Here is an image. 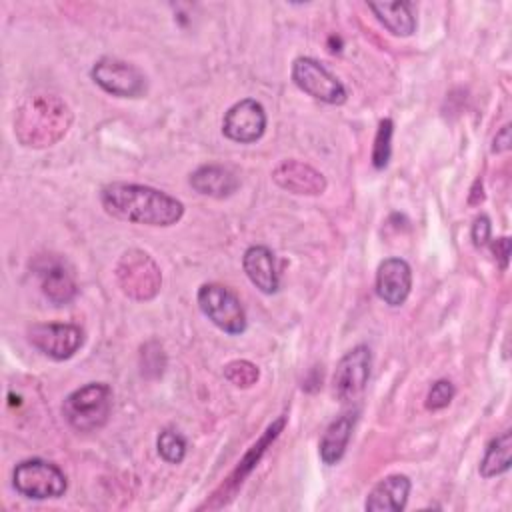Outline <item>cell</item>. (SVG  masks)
I'll list each match as a JSON object with an SVG mask.
<instances>
[{
    "label": "cell",
    "instance_id": "obj_1",
    "mask_svg": "<svg viewBox=\"0 0 512 512\" xmlns=\"http://www.w3.org/2000/svg\"><path fill=\"white\" fill-rule=\"evenodd\" d=\"M102 208L124 222L144 226H172L184 216V204L152 186L112 182L100 190Z\"/></svg>",
    "mask_w": 512,
    "mask_h": 512
},
{
    "label": "cell",
    "instance_id": "obj_2",
    "mask_svg": "<svg viewBox=\"0 0 512 512\" xmlns=\"http://www.w3.org/2000/svg\"><path fill=\"white\" fill-rule=\"evenodd\" d=\"M70 106L56 94H32L16 110L14 134L28 148H46L62 140L72 124Z\"/></svg>",
    "mask_w": 512,
    "mask_h": 512
},
{
    "label": "cell",
    "instance_id": "obj_3",
    "mask_svg": "<svg viewBox=\"0 0 512 512\" xmlns=\"http://www.w3.org/2000/svg\"><path fill=\"white\" fill-rule=\"evenodd\" d=\"M112 412V388L104 382H90L70 392L62 404L66 422L76 432H94L102 428Z\"/></svg>",
    "mask_w": 512,
    "mask_h": 512
},
{
    "label": "cell",
    "instance_id": "obj_4",
    "mask_svg": "<svg viewBox=\"0 0 512 512\" xmlns=\"http://www.w3.org/2000/svg\"><path fill=\"white\" fill-rule=\"evenodd\" d=\"M116 280L122 292L138 302L152 300L162 286V274L150 254L142 250H128L116 264Z\"/></svg>",
    "mask_w": 512,
    "mask_h": 512
},
{
    "label": "cell",
    "instance_id": "obj_5",
    "mask_svg": "<svg viewBox=\"0 0 512 512\" xmlns=\"http://www.w3.org/2000/svg\"><path fill=\"white\" fill-rule=\"evenodd\" d=\"M12 484L18 494L30 500L60 498L68 488L64 472L56 464L40 458H30L16 464Z\"/></svg>",
    "mask_w": 512,
    "mask_h": 512
},
{
    "label": "cell",
    "instance_id": "obj_6",
    "mask_svg": "<svg viewBox=\"0 0 512 512\" xmlns=\"http://www.w3.org/2000/svg\"><path fill=\"white\" fill-rule=\"evenodd\" d=\"M198 306L202 314L226 334H242L248 326L246 312L238 296L222 284H202L198 288Z\"/></svg>",
    "mask_w": 512,
    "mask_h": 512
},
{
    "label": "cell",
    "instance_id": "obj_7",
    "mask_svg": "<svg viewBox=\"0 0 512 512\" xmlns=\"http://www.w3.org/2000/svg\"><path fill=\"white\" fill-rule=\"evenodd\" d=\"M292 80L294 84L306 92L308 96L326 102V104H344L346 88L344 84L318 60L300 56L292 64Z\"/></svg>",
    "mask_w": 512,
    "mask_h": 512
},
{
    "label": "cell",
    "instance_id": "obj_8",
    "mask_svg": "<svg viewBox=\"0 0 512 512\" xmlns=\"http://www.w3.org/2000/svg\"><path fill=\"white\" fill-rule=\"evenodd\" d=\"M92 80L108 94L118 98H138L146 92L144 74L130 62L104 56L90 70Z\"/></svg>",
    "mask_w": 512,
    "mask_h": 512
},
{
    "label": "cell",
    "instance_id": "obj_9",
    "mask_svg": "<svg viewBox=\"0 0 512 512\" xmlns=\"http://www.w3.org/2000/svg\"><path fill=\"white\" fill-rule=\"evenodd\" d=\"M370 364L372 356L364 344L354 346L338 360L332 376V388L334 396L342 404H352L362 396L370 378Z\"/></svg>",
    "mask_w": 512,
    "mask_h": 512
},
{
    "label": "cell",
    "instance_id": "obj_10",
    "mask_svg": "<svg viewBox=\"0 0 512 512\" xmlns=\"http://www.w3.org/2000/svg\"><path fill=\"white\" fill-rule=\"evenodd\" d=\"M30 344L52 360L72 358L84 344V332L76 324H34L28 330Z\"/></svg>",
    "mask_w": 512,
    "mask_h": 512
},
{
    "label": "cell",
    "instance_id": "obj_11",
    "mask_svg": "<svg viewBox=\"0 0 512 512\" xmlns=\"http://www.w3.org/2000/svg\"><path fill=\"white\" fill-rule=\"evenodd\" d=\"M266 130L264 106L252 98L232 104L222 120V134L238 144H252L262 138Z\"/></svg>",
    "mask_w": 512,
    "mask_h": 512
},
{
    "label": "cell",
    "instance_id": "obj_12",
    "mask_svg": "<svg viewBox=\"0 0 512 512\" xmlns=\"http://www.w3.org/2000/svg\"><path fill=\"white\" fill-rule=\"evenodd\" d=\"M34 270L40 278V288H42L44 296L52 304L64 306L74 300L78 288H76L74 274L66 262H62L54 256H44L34 264Z\"/></svg>",
    "mask_w": 512,
    "mask_h": 512
},
{
    "label": "cell",
    "instance_id": "obj_13",
    "mask_svg": "<svg viewBox=\"0 0 512 512\" xmlns=\"http://www.w3.org/2000/svg\"><path fill=\"white\" fill-rule=\"evenodd\" d=\"M412 288L410 264L402 258H386L376 270V294L388 306L406 302Z\"/></svg>",
    "mask_w": 512,
    "mask_h": 512
},
{
    "label": "cell",
    "instance_id": "obj_14",
    "mask_svg": "<svg viewBox=\"0 0 512 512\" xmlns=\"http://www.w3.org/2000/svg\"><path fill=\"white\" fill-rule=\"evenodd\" d=\"M272 180L292 194L318 196L326 190V178L322 172L300 160H282L272 170Z\"/></svg>",
    "mask_w": 512,
    "mask_h": 512
},
{
    "label": "cell",
    "instance_id": "obj_15",
    "mask_svg": "<svg viewBox=\"0 0 512 512\" xmlns=\"http://www.w3.org/2000/svg\"><path fill=\"white\" fill-rule=\"evenodd\" d=\"M410 478L404 474H392L380 480L368 494L364 508L368 512H400L406 508L410 496Z\"/></svg>",
    "mask_w": 512,
    "mask_h": 512
},
{
    "label": "cell",
    "instance_id": "obj_16",
    "mask_svg": "<svg viewBox=\"0 0 512 512\" xmlns=\"http://www.w3.org/2000/svg\"><path fill=\"white\" fill-rule=\"evenodd\" d=\"M242 266L248 276V280L264 294H274L280 286L274 254L270 248L262 244H254L246 248L242 256Z\"/></svg>",
    "mask_w": 512,
    "mask_h": 512
},
{
    "label": "cell",
    "instance_id": "obj_17",
    "mask_svg": "<svg viewBox=\"0 0 512 512\" xmlns=\"http://www.w3.org/2000/svg\"><path fill=\"white\" fill-rule=\"evenodd\" d=\"M190 186L202 194V196H210V198H228L232 196L238 186L240 180L238 176L220 164H206L196 168L190 174Z\"/></svg>",
    "mask_w": 512,
    "mask_h": 512
},
{
    "label": "cell",
    "instance_id": "obj_18",
    "mask_svg": "<svg viewBox=\"0 0 512 512\" xmlns=\"http://www.w3.org/2000/svg\"><path fill=\"white\" fill-rule=\"evenodd\" d=\"M354 422H356V414L346 412L328 424V428L324 430V434L320 438V446H318V452H320V458L324 464L332 466L342 460L346 446L350 442V436H352Z\"/></svg>",
    "mask_w": 512,
    "mask_h": 512
},
{
    "label": "cell",
    "instance_id": "obj_19",
    "mask_svg": "<svg viewBox=\"0 0 512 512\" xmlns=\"http://www.w3.org/2000/svg\"><path fill=\"white\" fill-rule=\"evenodd\" d=\"M380 24L394 36H410L416 30V16L408 2H368Z\"/></svg>",
    "mask_w": 512,
    "mask_h": 512
},
{
    "label": "cell",
    "instance_id": "obj_20",
    "mask_svg": "<svg viewBox=\"0 0 512 512\" xmlns=\"http://www.w3.org/2000/svg\"><path fill=\"white\" fill-rule=\"evenodd\" d=\"M510 452H512V434L506 430L488 444V448L484 452V458L480 462V474L484 478L504 474L512 464Z\"/></svg>",
    "mask_w": 512,
    "mask_h": 512
},
{
    "label": "cell",
    "instance_id": "obj_21",
    "mask_svg": "<svg viewBox=\"0 0 512 512\" xmlns=\"http://www.w3.org/2000/svg\"><path fill=\"white\" fill-rule=\"evenodd\" d=\"M284 424H286V416H280L276 422H272L268 428H266V432L262 434V438L258 440V444H254L250 450H248V454L242 458V462H240V466L236 468V472L228 478V484H226V488H230V486H238V484H242L244 482V478L252 472V468L256 466V462L260 460V456L264 454V450H266V446L282 432V428H284Z\"/></svg>",
    "mask_w": 512,
    "mask_h": 512
},
{
    "label": "cell",
    "instance_id": "obj_22",
    "mask_svg": "<svg viewBox=\"0 0 512 512\" xmlns=\"http://www.w3.org/2000/svg\"><path fill=\"white\" fill-rule=\"evenodd\" d=\"M156 446H158L160 458L168 464H180L186 456V440L180 432H176L172 428H166L158 434Z\"/></svg>",
    "mask_w": 512,
    "mask_h": 512
},
{
    "label": "cell",
    "instance_id": "obj_23",
    "mask_svg": "<svg viewBox=\"0 0 512 512\" xmlns=\"http://www.w3.org/2000/svg\"><path fill=\"white\" fill-rule=\"evenodd\" d=\"M392 120L390 118H384L380 120L378 124V132H376V138H374V148H372V164L376 170H382L388 166V160H390V152H392Z\"/></svg>",
    "mask_w": 512,
    "mask_h": 512
},
{
    "label": "cell",
    "instance_id": "obj_24",
    "mask_svg": "<svg viewBox=\"0 0 512 512\" xmlns=\"http://www.w3.org/2000/svg\"><path fill=\"white\" fill-rule=\"evenodd\" d=\"M258 376H260L258 368L248 360H232L224 366V378L238 388H248L256 384Z\"/></svg>",
    "mask_w": 512,
    "mask_h": 512
},
{
    "label": "cell",
    "instance_id": "obj_25",
    "mask_svg": "<svg viewBox=\"0 0 512 512\" xmlns=\"http://www.w3.org/2000/svg\"><path fill=\"white\" fill-rule=\"evenodd\" d=\"M454 394H456V390H454V384L450 380H438L428 390L426 408L428 410H442L452 402Z\"/></svg>",
    "mask_w": 512,
    "mask_h": 512
},
{
    "label": "cell",
    "instance_id": "obj_26",
    "mask_svg": "<svg viewBox=\"0 0 512 512\" xmlns=\"http://www.w3.org/2000/svg\"><path fill=\"white\" fill-rule=\"evenodd\" d=\"M472 240L476 246H484L490 240V220L488 216H478L472 224Z\"/></svg>",
    "mask_w": 512,
    "mask_h": 512
},
{
    "label": "cell",
    "instance_id": "obj_27",
    "mask_svg": "<svg viewBox=\"0 0 512 512\" xmlns=\"http://www.w3.org/2000/svg\"><path fill=\"white\" fill-rule=\"evenodd\" d=\"M510 144H512V140H510V124H506V126H502L498 132H496V136H494V144H492V152H506L508 148H510Z\"/></svg>",
    "mask_w": 512,
    "mask_h": 512
},
{
    "label": "cell",
    "instance_id": "obj_28",
    "mask_svg": "<svg viewBox=\"0 0 512 512\" xmlns=\"http://www.w3.org/2000/svg\"><path fill=\"white\" fill-rule=\"evenodd\" d=\"M494 254H496V258L500 260L502 268H506V266H508V254H510V242H508L506 236H504V238H498V240L494 242Z\"/></svg>",
    "mask_w": 512,
    "mask_h": 512
}]
</instances>
